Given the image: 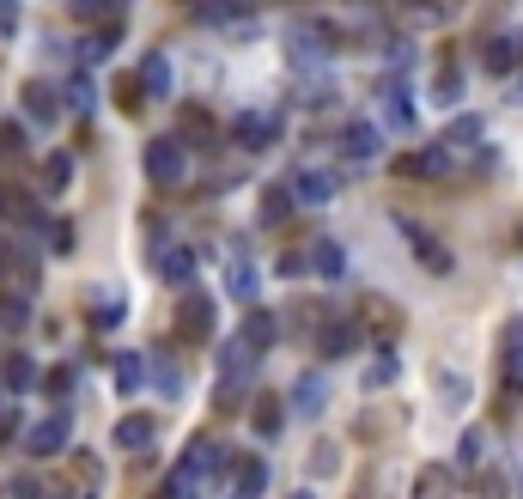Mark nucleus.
Here are the masks:
<instances>
[{
	"mask_svg": "<svg viewBox=\"0 0 523 499\" xmlns=\"http://www.w3.org/2000/svg\"><path fill=\"white\" fill-rule=\"evenodd\" d=\"M499 378H505V396H523V317H511V329H505Z\"/></svg>",
	"mask_w": 523,
	"mask_h": 499,
	"instance_id": "8",
	"label": "nucleus"
},
{
	"mask_svg": "<svg viewBox=\"0 0 523 499\" xmlns=\"http://www.w3.org/2000/svg\"><path fill=\"white\" fill-rule=\"evenodd\" d=\"M262 487H268V463L262 457H244L232 469V499H262Z\"/></svg>",
	"mask_w": 523,
	"mask_h": 499,
	"instance_id": "18",
	"label": "nucleus"
},
{
	"mask_svg": "<svg viewBox=\"0 0 523 499\" xmlns=\"http://www.w3.org/2000/svg\"><path fill=\"white\" fill-rule=\"evenodd\" d=\"M347 159H359V165H371V159H378L384 153V134H378V122H347Z\"/></svg>",
	"mask_w": 523,
	"mask_h": 499,
	"instance_id": "12",
	"label": "nucleus"
},
{
	"mask_svg": "<svg viewBox=\"0 0 523 499\" xmlns=\"http://www.w3.org/2000/svg\"><path fill=\"white\" fill-rule=\"evenodd\" d=\"M384 110H390V128H414V110H408V86L402 80H384Z\"/></svg>",
	"mask_w": 523,
	"mask_h": 499,
	"instance_id": "27",
	"label": "nucleus"
},
{
	"mask_svg": "<svg viewBox=\"0 0 523 499\" xmlns=\"http://www.w3.org/2000/svg\"><path fill=\"white\" fill-rule=\"evenodd\" d=\"M396 171H402V177H444V171H451V153H444V147L402 153V159H396Z\"/></svg>",
	"mask_w": 523,
	"mask_h": 499,
	"instance_id": "15",
	"label": "nucleus"
},
{
	"mask_svg": "<svg viewBox=\"0 0 523 499\" xmlns=\"http://www.w3.org/2000/svg\"><path fill=\"white\" fill-rule=\"evenodd\" d=\"M292 408H298V414H323V408H329V384L305 372V378L292 384Z\"/></svg>",
	"mask_w": 523,
	"mask_h": 499,
	"instance_id": "20",
	"label": "nucleus"
},
{
	"mask_svg": "<svg viewBox=\"0 0 523 499\" xmlns=\"http://www.w3.org/2000/svg\"><path fill=\"white\" fill-rule=\"evenodd\" d=\"M432 98L438 104H457L463 98V74H457V67H438V74H432Z\"/></svg>",
	"mask_w": 523,
	"mask_h": 499,
	"instance_id": "31",
	"label": "nucleus"
},
{
	"mask_svg": "<svg viewBox=\"0 0 523 499\" xmlns=\"http://www.w3.org/2000/svg\"><path fill=\"white\" fill-rule=\"evenodd\" d=\"M475 493H481V499H505V475H499V469H487V475H481V487H475Z\"/></svg>",
	"mask_w": 523,
	"mask_h": 499,
	"instance_id": "42",
	"label": "nucleus"
},
{
	"mask_svg": "<svg viewBox=\"0 0 523 499\" xmlns=\"http://www.w3.org/2000/svg\"><path fill=\"white\" fill-rule=\"evenodd\" d=\"M359 311L371 317V329H378V341H396V329H402V317L384 305V299H359Z\"/></svg>",
	"mask_w": 523,
	"mask_h": 499,
	"instance_id": "28",
	"label": "nucleus"
},
{
	"mask_svg": "<svg viewBox=\"0 0 523 499\" xmlns=\"http://www.w3.org/2000/svg\"><path fill=\"white\" fill-rule=\"evenodd\" d=\"M481 134H487V122H481V116H463V122H451V128H444V140H438V147L451 153V159H463V153H475V147H481Z\"/></svg>",
	"mask_w": 523,
	"mask_h": 499,
	"instance_id": "13",
	"label": "nucleus"
},
{
	"mask_svg": "<svg viewBox=\"0 0 523 499\" xmlns=\"http://www.w3.org/2000/svg\"><path fill=\"white\" fill-rule=\"evenodd\" d=\"M226 293H232V299H244V305L256 299V262H250V250H244L238 238L226 244Z\"/></svg>",
	"mask_w": 523,
	"mask_h": 499,
	"instance_id": "6",
	"label": "nucleus"
},
{
	"mask_svg": "<svg viewBox=\"0 0 523 499\" xmlns=\"http://www.w3.org/2000/svg\"><path fill=\"white\" fill-rule=\"evenodd\" d=\"M140 92L146 98H171V61H165V49H153L140 61Z\"/></svg>",
	"mask_w": 523,
	"mask_h": 499,
	"instance_id": "16",
	"label": "nucleus"
},
{
	"mask_svg": "<svg viewBox=\"0 0 523 499\" xmlns=\"http://www.w3.org/2000/svg\"><path fill=\"white\" fill-rule=\"evenodd\" d=\"M390 378H396V353L384 347V353H378V360H371V384H390Z\"/></svg>",
	"mask_w": 523,
	"mask_h": 499,
	"instance_id": "39",
	"label": "nucleus"
},
{
	"mask_svg": "<svg viewBox=\"0 0 523 499\" xmlns=\"http://www.w3.org/2000/svg\"><path fill=\"white\" fill-rule=\"evenodd\" d=\"M451 493H457V475L444 469V463L420 469V481H414V499H451Z\"/></svg>",
	"mask_w": 523,
	"mask_h": 499,
	"instance_id": "23",
	"label": "nucleus"
},
{
	"mask_svg": "<svg viewBox=\"0 0 523 499\" xmlns=\"http://www.w3.org/2000/svg\"><path fill=\"white\" fill-rule=\"evenodd\" d=\"M116 37H122V13H116L98 37H86V43H80V55H86V61H98V55H110V43H116Z\"/></svg>",
	"mask_w": 523,
	"mask_h": 499,
	"instance_id": "32",
	"label": "nucleus"
},
{
	"mask_svg": "<svg viewBox=\"0 0 523 499\" xmlns=\"http://www.w3.org/2000/svg\"><path fill=\"white\" fill-rule=\"evenodd\" d=\"M153 433H159L153 414H128V420H116V445H122V451H146V445H153Z\"/></svg>",
	"mask_w": 523,
	"mask_h": 499,
	"instance_id": "17",
	"label": "nucleus"
},
{
	"mask_svg": "<svg viewBox=\"0 0 523 499\" xmlns=\"http://www.w3.org/2000/svg\"><path fill=\"white\" fill-rule=\"evenodd\" d=\"M67 183H73V159H67V153H55V159L43 165V189H49V195H61Z\"/></svg>",
	"mask_w": 523,
	"mask_h": 499,
	"instance_id": "33",
	"label": "nucleus"
},
{
	"mask_svg": "<svg viewBox=\"0 0 523 499\" xmlns=\"http://www.w3.org/2000/svg\"><path fill=\"white\" fill-rule=\"evenodd\" d=\"M438 384H444V402H451V408H463V402H469V378H451V372H444Z\"/></svg>",
	"mask_w": 523,
	"mask_h": 499,
	"instance_id": "38",
	"label": "nucleus"
},
{
	"mask_svg": "<svg viewBox=\"0 0 523 499\" xmlns=\"http://www.w3.org/2000/svg\"><path fill=\"white\" fill-rule=\"evenodd\" d=\"M256 433H262V439H274V433H280V402H274V396H262V402H256Z\"/></svg>",
	"mask_w": 523,
	"mask_h": 499,
	"instance_id": "34",
	"label": "nucleus"
},
{
	"mask_svg": "<svg viewBox=\"0 0 523 499\" xmlns=\"http://www.w3.org/2000/svg\"><path fill=\"white\" fill-rule=\"evenodd\" d=\"M244 341H250L256 353L274 347V317H268V311H250V317H244Z\"/></svg>",
	"mask_w": 523,
	"mask_h": 499,
	"instance_id": "30",
	"label": "nucleus"
},
{
	"mask_svg": "<svg viewBox=\"0 0 523 499\" xmlns=\"http://www.w3.org/2000/svg\"><path fill=\"white\" fill-rule=\"evenodd\" d=\"M256 360H262V353H256L244 335L219 341V372H226V390H250V372H256Z\"/></svg>",
	"mask_w": 523,
	"mask_h": 499,
	"instance_id": "3",
	"label": "nucleus"
},
{
	"mask_svg": "<svg viewBox=\"0 0 523 499\" xmlns=\"http://www.w3.org/2000/svg\"><path fill=\"white\" fill-rule=\"evenodd\" d=\"M146 177H153V183H183V177H189V153H183L177 134L146 147Z\"/></svg>",
	"mask_w": 523,
	"mask_h": 499,
	"instance_id": "2",
	"label": "nucleus"
},
{
	"mask_svg": "<svg viewBox=\"0 0 523 499\" xmlns=\"http://www.w3.org/2000/svg\"><path fill=\"white\" fill-rule=\"evenodd\" d=\"M49 250H73V226H49Z\"/></svg>",
	"mask_w": 523,
	"mask_h": 499,
	"instance_id": "45",
	"label": "nucleus"
},
{
	"mask_svg": "<svg viewBox=\"0 0 523 499\" xmlns=\"http://www.w3.org/2000/svg\"><path fill=\"white\" fill-rule=\"evenodd\" d=\"M19 98H25V116H31V122H55V116H61V104H55V86H43V80H31Z\"/></svg>",
	"mask_w": 523,
	"mask_h": 499,
	"instance_id": "21",
	"label": "nucleus"
},
{
	"mask_svg": "<svg viewBox=\"0 0 523 499\" xmlns=\"http://www.w3.org/2000/svg\"><path fill=\"white\" fill-rule=\"evenodd\" d=\"M481 451H487V433H463V445H457V463H463V469H475V463H481Z\"/></svg>",
	"mask_w": 523,
	"mask_h": 499,
	"instance_id": "37",
	"label": "nucleus"
},
{
	"mask_svg": "<svg viewBox=\"0 0 523 499\" xmlns=\"http://www.w3.org/2000/svg\"><path fill=\"white\" fill-rule=\"evenodd\" d=\"M177 335H183V341H213V293H183V305H177Z\"/></svg>",
	"mask_w": 523,
	"mask_h": 499,
	"instance_id": "4",
	"label": "nucleus"
},
{
	"mask_svg": "<svg viewBox=\"0 0 523 499\" xmlns=\"http://www.w3.org/2000/svg\"><path fill=\"white\" fill-rule=\"evenodd\" d=\"M292 195L305 201V207H329L335 195H341V171H323V165H305L292 177Z\"/></svg>",
	"mask_w": 523,
	"mask_h": 499,
	"instance_id": "5",
	"label": "nucleus"
},
{
	"mask_svg": "<svg viewBox=\"0 0 523 499\" xmlns=\"http://www.w3.org/2000/svg\"><path fill=\"white\" fill-rule=\"evenodd\" d=\"M232 134H238V147L262 153V147H274V140H280V116H262V110H244V116L232 122Z\"/></svg>",
	"mask_w": 523,
	"mask_h": 499,
	"instance_id": "7",
	"label": "nucleus"
},
{
	"mask_svg": "<svg viewBox=\"0 0 523 499\" xmlns=\"http://www.w3.org/2000/svg\"><path fill=\"white\" fill-rule=\"evenodd\" d=\"M353 341H365V329H353V323H323V341H317V347L329 353V360H341Z\"/></svg>",
	"mask_w": 523,
	"mask_h": 499,
	"instance_id": "26",
	"label": "nucleus"
},
{
	"mask_svg": "<svg viewBox=\"0 0 523 499\" xmlns=\"http://www.w3.org/2000/svg\"><path fill=\"white\" fill-rule=\"evenodd\" d=\"M67 439H73V426H67V414H49V420H37L31 433H25V451H31V457H55V451L67 445Z\"/></svg>",
	"mask_w": 523,
	"mask_h": 499,
	"instance_id": "9",
	"label": "nucleus"
},
{
	"mask_svg": "<svg viewBox=\"0 0 523 499\" xmlns=\"http://www.w3.org/2000/svg\"><path fill=\"white\" fill-rule=\"evenodd\" d=\"M292 207H298L292 183H268V189H262V201H256V220H262V226H280Z\"/></svg>",
	"mask_w": 523,
	"mask_h": 499,
	"instance_id": "14",
	"label": "nucleus"
},
{
	"mask_svg": "<svg viewBox=\"0 0 523 499\" xmlns=\"http://www.w3.org/2000/svg\"><path fill=\"white\" fill-rule=\"evenodd\" d=\"M92 323L98 329H116L122 323V299H92Z\"/></svg>",
	"mask_w": 523,
	"mask_h": 499,
	"instance_id": "36",
	"label": "nucleus"
},
{
	"mask_svg": "<svg viewBox=\"0 0 523 499\" xmlns=\"http://www.w3.org/2000/svg\"><path fill=\"white\" fill-rule=\"evenodd\" d=\"M49 390H55V396H67V390H73V372H67V366H61V372H49Z\"/></svg>",
	"mask_w": 523,
	"mask_h": 499,
	"instance_id": "46",
	"label": "nucleus"
},
{
	"mask_svg": "<svg viewBox=\"0 0 523 499\" xmlns=\"http://www.w3.org/2000/svg\"><path fill=\"white\" fill-rule=\"evenodd\" d=\"M292 499H317V493H311V487H298V493H292Z\"/></svg>",
	"mask_w": 523,
	"mask_h": 499,
	"instance_id": "47",
	"label": "nucleus"
},
{
	"mask_svg": "<svg viewBox=\"0 0 523 499\" xmlns=\"http://www.w3.org/2000/svg\"><path fill=\"white\" fill-rule=\"evenodd\" d=\"M0 153H25V128H19V122L0 128Z\"/></svg>",
	"mask_w": 523,
	"mask_h": 499,
	"instance_id": "41",
	"label": "nucleus"
},
{
	"mask_svg": "<svg viewBox=\"0 0 523 499\" xmlns=\"http://www.w3.org/2000/svg\"><path fill=\"white\" fill-rule=\"evenodd\" d=\"M25 317H31V305H25V299H7V305H0V323H13V329H25Z\"/></svg>",
	"mask_w": 523,
	"mask_h": 499,
	"instance_id": "40",
	"label": "nucleus"
},
{
	"mask_svg": "<svg viewBox=\"0 0 523 499\" xmlns=\"http://www.w3.org/2000/svg\"><path fill=\"white\" fill-rule=\"evenodd\" d=\"M73 19H104V7H98V0H73ZM110 25V19H104Z\"/></svg>",
	"mask_w": 523,
	"mask_h": 499,
	"instance_id": "44",
	"label": "nucleus"
},
{
	"mask_svg": "<svg viewBox=\"0 0 523 499\" xmlns=\"http://www.w3.org/2000/svg\"><path fill=\"white\" fill-rule=\"evenodd\" d=\"M219 469H238L226 451H219L213 439H195L189 451H183V463L171 469V499H195V487H201V475H219Z\"/></svg>",
	"mask_w": 523,
	"mask_h": 499,
	"instance_id": "1",
	"label": "nucleus"
},
{
	"mask_svg": "<svg viewBox=\"0 0 523 499\" xmlns=\"http://www.w3.org/2000/svg\"><path fill=\"white\" fill-rule=\"evenodd\" d=\"M402 232L414 238V256H420V268H426V274H451V268H457V262H451V250H444L432 232H420V226H408V220H402Z\"/></svg>",
	"mask_w": 523,
	"mask_h": 499,
	"instance_id": "11",
	"label": "nucleus"
},
{
	"mask_svg": "<svg viewBox=\"0 0 523 499\" xmlns=\"http://www.w3.org/2000/svg\"><path fill=\"white\" fill-rule=\"evenodd\" d=\"M153 378H159V390H165V396H183V366H171V360H153Z\"/></svg>",
	"mask_w": 523,
	"mask_h": 499,
	"instance_id": "35",
	"label": "nucleus"
},
{
	"mask_svg": "<svg viewBox=\"0 0 523 499\" xmlns=\"http://www.w3.org/2000/svg\"><path fill=\"white\" fill-rule=\"evenodd\" d=\"M0 384L31 390V384H37V360H31V353H13V360H7V372H0Z\"/></svg>",
	"mask_w": 523,
	"mask_h": 499,
	"instance_id": "29",
	"label": "nucleus"
},
{
	"mask_svg": "<svg viewBox=\"0 0 523 499\" xmlns=\"http://www.w3.org/2000/svg\"><path fill=\"white\" fill-rule=\"evenodd\" d=\"M159 274L177 280V287H189V280H195V250L189 244H165L159 250Z\"/></svg>",
	"mask_w": 523,
	"mask_h": 499,
	"instance_id": "19",
	"label": "nucleus"
},
{
	"mask_svg": "<svg viewBox=\"0 0 523 499\" xmlns=\"http://www.w3.org/2000/svg\"><path fill=\"white\" fill-rule=\"evenodd\" d=\"M311 268H317L323 280H341V274H347V250H341L335 238H317V244H311Z\"/></svg>",
	"mask_w": 523,
	"mask_h": 499,
	"instance_id": "22",
	"label": "nucleus"
},
{
	"mask_svg": "<svg viewBox=\"0 0 523 499\" xmlns=\"http://www.w3.org/2000/svg\"><path fill=\"white\" fill-rule=\"evenodd\" d=\"M67 104H73V110H92V86L73 80V86H67Z\"/></svg>",
	"mask_w": 523,
	"mask_h": 499,
	"instance_id": "43",
	"label": "nucleus"
},
{
	"mask_svg": "<svg viewBox=\"0 0 523 499\" xmlns=\"http://www.w3.org/2000/svg\"><path fill=\"white\" fill-rule=\"evenodd\" d=\"M110 378H116V396H134V390L146 384V360H140V353H116Z\"/></svg>",
	"mask_w": 523,
	"mask_h": 499,
	"instance_id": "24",
	"label": "nucleus"
},
{
	"mask_svg": "<svg viewBox=\"0 0 523 499\" xmlns=\"http://www.w3.org/2000/svg\"><path fill=\"white\" fill-rule=\"evenodd\" d=\"M487 67H493V74L523 67V37H493V43H487Z\"/></svg>",
	"mask_w": 523,
	"mask_h": 499,
	"instance_id": "25",
	"label": "nucleus"
},
{
	"mask_svg": "<svg viewBox=\"0 0 523 499\" xmlns=\"http://www.w3.org/2000/svg\"><path fill=\"white\" fill-rule=\"evenodd\" d=\"M292 61H329V25L323 19H298L292 25Z\"/></svg>",
	"mask_w": 523,
	"mask_h": 499,
	"instance_id": "10",
	"label": "nucleus"
}]
</instances>
